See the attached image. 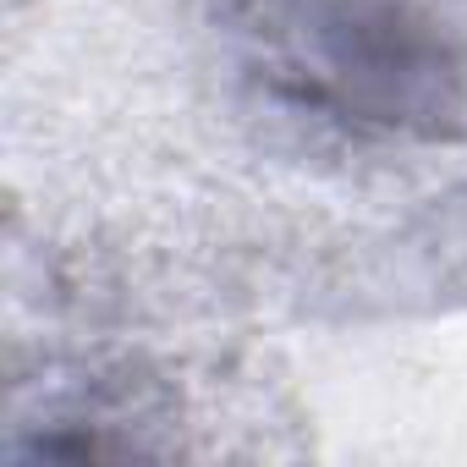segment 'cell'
Instances as JSON below:
<instances>
[{
	"label": "cell",
	"mask_w": 467,
	"mask_h": 467,
	"mask_svg": "<svg viewBox=\"0 0 467 467\" xmlns=\"http://www.w3.org/2000/svg\"><path fill=\"white\" fill-rule=\"evenodd\" d=\"M248 72L352 138H467V0H237Z\"/></svg>",
	"instance_id": "1"
}]
</instances>
